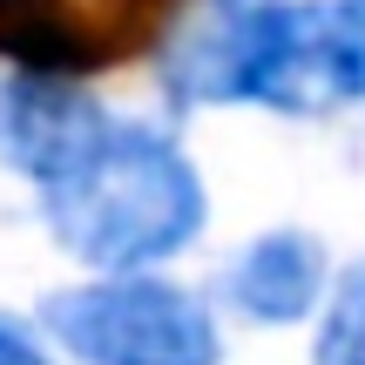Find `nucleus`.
<instances>
[{
	"label": "nucleus",
	"instance_id": "7ed1b4c3",
	"mask_svg": "<svg viewBox=\"0 0 365 365\" xmlns=\"http://www.w3.org/2000/svg\"><path fill=\"white\" fill-rule=\"evenodd\" d=\"M291 0H196L163 48V95L176 108L257 102L284 41Z\"/></svg>",
	"mask_w": 365,
	"mask_h": 365
},
{
	"label": "nucleus",
	"instance_id": "f03ea898",
	"mask_svg": "<svg viewBox=\"0 0 365 365\" xmlns=\"http://www.w3.org/2000/svg\"><path fill=\"white\" fill-rule=\"evenodd\" d=\"M41 331L75 365H217L223 339L196 291L143 271H108L41 304Z\"/></svg>",
	"mask_w": 365,
	"mask_h": 365
},
{
	"label": "nucleus",
	"instance_id": "6e6552de",
	"mask_svg": "<svg viewBox=\"0 0 365 365\" xmlns=\"http://www.w3.org/2000/svg\"><path fill=\"white\" fill-rule=\"evenodd\" d=\"M312 365H365V257L339 277V284H331Z\"/></svg>",
	"mask_w": 365,
	"mask_h": 365
},
{
	"label": "nucleus",
	"instance_id": "1a4fd4ad",
	"mask_svg": "<svg viewBox=\"0 0 365 365\" xmlns=\"http://www.w3.org/2000/svg\"><path fill=\"white\" fill-rule=\"evenodd\" d=\"M0 365H54L48 359V331H34L27 318L0 312Z\"/></svg>",
	"mask_w": 365,
	"mask_h": 365
},
{
	"label": "nucleus",
	"instance_id": "f257e3e1",
	"mask_svg": "<svg viewBox=\"0 0 365 365\" xmlns=\"http://www.w3.org/2000/svg\"><path fill=\"white\" fill-rule=\"evenodd\" d=\"M54 244L88 271H149L196 244L210 196L176 135L149 122H108V135L61 182L41 190Z\"/></svg>",
	"mask_w": 365,
	"mask_h": 365
},
{
	"label": "nucleus",
	"instance_id": "20e7f679",
	"mask_svg": "<svg viewBox=\"0 0 365 365\" xmlns=\"http://www.w3.org/2000/svg\"><path fill=\"white\" fill-rule=\"evenodd\" d=\"M182 0H0V54L34 75H102L143 54Z\"/></svg>",
	"mask_w": 365,
	"mask_h": 365
},
{
	"label": "nucleus",
	"instance_id": "0eeeda50",
	"mask_svg": "<svg viewBox=\"0 0 365 365\" xmlns=\"http://www.w3.org/2000/svg\"><path fill=\"white\" fill-rule=\"evenodd\" d=\"M331 102H365V0H318Z\"/></svg>",
	"mask_w": 365,
	"mask_h": 365
},
{
	"label": "nucleus",
	"instance_id": "39448f33",
	"mask_svg": "<svg viewBox=\"0 0 365 365\" xmlns=\"http://www.w3.org/2000/svg\"><path fill=\"white\" fill-rule=\"evenodd\" d=\"M108 135V115L88 88H75L68 75H21L0 81V170L27 182H61Z\"/></svg>",
	"mask_w": 365,
	"mask_h": 365
},
{
	"label": "nucleus",
	"instance_id": "423d86ee",
	"mask_svg": "<svg viewBox=\"0 0 365 365\" xmlns=\"http://www.w3.org/2000/svg\"><path fill=\"white\" fill-rule=\"evenodd\" d=\"M331 291V264L325 244L312 230H271L250 250H237L230 271H223V298H230L237 318L250 325H304V318L325 304Z\"/></svg>",
	"mask_w": 365,
	"mask_h": 365
}]
</instances>
